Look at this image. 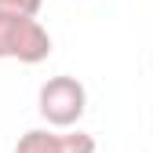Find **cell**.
Returning <instances> with one entry per match:
<instances>
[{
  "instance_id": "obj_1",
  "label": "cell",
  "mask_w": 153,
  "mask_h": 153,
  "mask_svg": "<svg viewBox=\"0 0 153 153\" xmlns=\"http://www.w3.org/2000/svg\"><path fill=\"white\" fill-rule=\"evenodd\" d=\"M48 55H51V33L36 18L0 11V59H15V62L36 66Z\"/></svg>"
},
{
  "instance_id": "obj_2",
  "label": "cell",
  "mask_w": 153,
  "mask_h": 153,
  "mask_svg": "<svg viewBox=\"0 0 153 153\" xmlns=\"http://www.w3.org/2000/svg\"><path fill=\"white\" fill-rule=\"evenodd\" d=\"M36 109L51 128H73L88 109V88L76 76H51L36 95Z\"/></svg>"
},
{
  "instance_id": "obj_4",
  "label": "cell",
  "mask_w": 153,
  "mask_h": 153,
  "mask_svg": "<svg viewBox=\"0 0 153 153\" xmlns=\"http://www.w3.org/2000/svg\"><path fill=\"white\" fill-rule=\"evenodd\" d=\"M44 0H0V11L4 15H22V18H36Z\"/></svg>"
},
{
  "instance_id": "obj_3",
  "label": "cell",
  "mask_w": 153,
  "mask_h": 153,
  "mask_svg": "<svg viewBox=\"0 0 153 153\" xmlns=\"http://www.w3.org/2000/svg\"><path fill=\"white\" fill-rule=\"evenodd\" d=\"M15 153H95V135L88 131H44L33 128L18 139Z\"/></svg>"
}]
</instances>
